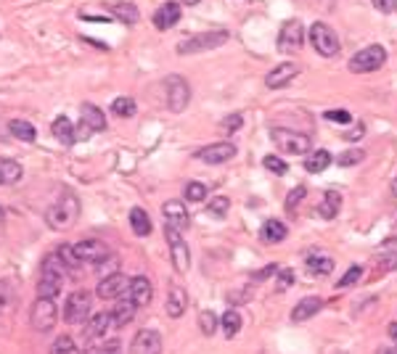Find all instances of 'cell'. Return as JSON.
<instances>
[{"mask_svg": "<svg viewBox=\"0 0 397 354\" xmlns=\"http://www.w3.org/2000/svg\"><path fill=\"white\" fill-rule=\"evenodd\" d=\"M236 156V145L233 143H212L207 148H201L196 151V159L198 161H204V164H225V161H231V159Z\"/></svg>", "mask_w": 397, "mask_h": 354, "instance_id": "13", "label": "cell"}, {"mask_svg": "<svg viewBox=\"0 0 397 354\" xmlns=\"http://www.w3.org/2000/svg\"><path fill=\"white\" fill-rule=\"evenodd\" d=\"M387 64V48L384 45H368L363 51H357L350 61H347V69L355 72V74H368V72H376Z\"/></svg>", "mask_w": 397, "mask_h": 354, "instance_id": "6", "label": "cell"}, {"mask_svg": "<svg viewBox=\"0 0 397 354\" xmlns=\"http://www.w3.org/2000/svg\"><path fill=\"white\" fill-rule=\"evenodd\" d=\"M64 317L69 325H85L91 317V293L88 291L69 293V299L64 304Z\"/></svg>", "mask_w": 397, "mask_h": 354, "instance_id": "10", "label": "cell"}, {"mask_svg": "<svg viewBox=\"0 0 397 354\" xmlns=\"http://www.w3.org/2000/svg\"><path fill=\"white\" fill-rule=\"evenodd\" d=\"M164 90H167V106L172 114H183L191 104V85L180 74H170L164 79Z\"/></svg>", "mask_w": 397, "mask_h": 354, "instance_id": "7", "label": "cell"}, {"mask_svg": "<svg viewBox=\"0 0 397 354\" xmlns=\"http://www.w3.org/2000/svg\"><path fill=\"white\" fill-rule=\"evenodd\" d=\"M77 220H79V198L72 191L61 193L59 201L51 204L48 211H45V223H48L51 230H69Z\"/></svg>", "mask_w": 397, "mask_h": 354, "instance_id": "1", "label": "cell"}, {"mask_svg": "<svg viewBox=\"0 0 397 354\" xmlns=\"http://www.w3.org/2000/svg\"><path fill=\"white\" fill-rule=\"evenodd\" d=\"M389 188H392V196H397V175H395V180H392V185H389Z\"/></svg>", "mask_w": 397, "mask_h": 354, "instance_id": "56", "label": "cell"}, {"mask_svg": "<svg viewBox=\"0 0 397 354\" xmlns=\"http://www.w3.org/2000/svg\"><path fill=\"white\" fill-rule=\"evenodd\" d=\"M79 122L88 124L93 132L106 130V114L95 104H82V119H79Z\"/></svg>", "mask_w": 397, "mask_h": 354, "instance_id": "26", "label": "cell"}, {"mask_svg": "<svg viewBox=\"0 0 397 354\" xmlns=\"http://www.w3.org/2000/svg\"><path fill=\"white\" fill-rule=\"evenodd\" d=\"M228 209H231V198H225V196H215L210 201V207H207V211H210L212 217H225Z\"/></svg>", "mask_w": 397, "mask_h": 354, "instance_id": "43", "label": "cell"}, {"mask_svg": "<svg viewBox=\"0 0 397 354\" xmlns=\"http://www.w3.org/2000/svg\"><path fill=\"white\" fill-rule=\"evenodd\" d=\"M299 74V69L297 64H291V61H283V64H278L273 72H267V77H265V85L270 88V90H278V88H286L291 79Z\"/></svg>", "mask_w": 397, "mask_h": 354, "instance_id": "18", "label": "cell"}, {"mask_svg": "<svg viewBox=\"0 0 397 354\" xmlns=\"http://www.w3.org/2000/svg\"><path fill=\"white\" fill-rule=\"evenodd\" d=\"M188 309V293L180 286H172L167 291V315L170 317H183V312Z\"/></svg>", "mask_w": 397, "mask_h": 354, "instance_id": "25", "label": "cell"}, {"mask_svg": "<svg viewBox=\"0 0 397 354\" xmlns=\"http://www.w3.org/2000/svg\"><path fill=\"white\" fill-rule=\"evenodd\" d=\"M220 328H223L225 339L238 336V330H241V315H238L236 309H228V312L220 317Z\"/></svg>", "mask_w": 397, "mask_h": 354, "instance_id": "34", "label": "cell"}, {"mask_svg": "<svg viewBox=\"0 0 397 354\" xmlns=\"http://www.w3.org/2000/svg\"><path fill=\"white\" fill-rule=\"evenodd\" d=\"M56 320H59L56 302L38 296V302L32 304V309H29V325L38 330V333H48V330H53Z\"/></svg>", "mask_w": 397, "mask_h": 354, "instance_id": "8", "label": "cell"}, {"mask_svg": "<svg viewBox=\"0 0 397 354\" xmlns=\"http://www.w3.org/2000/svg\"><path fill=\"white\" fill-rule=\"evenodd\" d=\"M307 40H310L313 51H316L318 56H323V58H334V56L339 53V38H336V32H334L326 22H316V24L310 26Z\"/></svg>", "mask_w": 397, "mask_h": 354, "instance_id": "5", "label": "cell"}, {"mask_svg": "<svg viewBox=\"0 0 397 354\" xmlns=\"http://www.w3.org/2000/svg\"><path fill=\"white\" fill-rule=\"evenodd\" d=\"M183 198L185 201H191V204H198V201H204L207 198V188L201 183H188L183 191Z\"/></svg>", "mask_w": 397, "mask_h": 354, "instance_id": "39", "label": "cell"}, {"mask_svg": "<svg viewBox=\"0 0 397 354\" xmlns=\"http://www.w3.org/2000/svg\"><path fill=\"white\" fill-rule=\"evenodd\" d=\"M180 3H183V6H196L198 0H180Z\"/></svg>", "mask_w": 397, "mask_h": 354, "instance_id": "57", "label": "cell"}, {"mask_svg": "<svg viewBox=\"0 0 397 354\" xmlns=\"http://www.w3.org/2000/svg\"><path fill=\"white\" fill-rule=\"evenodd\" d=\"M304 264H307V270L313 275H329V273H334V259H331L329 254H310L304 259Z\"/></svg>", "mask_w": 397, "mask_h": 354, "instance_id": "31", "label": "cell"}, {"mask_svg": "<svg viewBox=\"0 0 397 354\" xmlns=\"http://www.w3.org/2000/svg\"><path fill=\"white\" fill-rule=\"evenodd\" d=\"M111 16L114 19H119L122 24H138V19H141V13H138V8L132 6V3H114V8H111Z\"/></svg>", "mask_w": 397, "mask_h": 354, "instance_id": "32", "label": "cell"}, {"mask_svg": "<svg viewBox=\"0 0 397 354\" xmlns=\"http://www.w3.org/2000/svg\"><path fill=\"white\" fill-rule=\"evenodd\" d=\"M127 286H130V280L122 275V273H114V275L101 277V283L95 289V296L98 299H117V296H122L127 291Z\"/></svg>", "mask_w": 397, "mask_h": 354, "instance_id": "16", "label": "cell"}, {"mask_svg": "<svg viewBox=\"0 0 397 354\" xmlns=\"http://www.w3.org/2000/svg\"><path fill=\"white\" fill-rule=\"evenodd\" d=\"M164 238H167V246H170L172 267L180 275L188 273V267H191V249H188V243L183 241V233H178V230H172V227L164 225Z\"/></svg>", "mask_w": 397, "mask_h": 354, "instance_id": "9", "label": "cell"}, {"mask_svg": "<svg viewBox=\"0 0 397 354\" xmlns=\"http://www.w3.org/2000/svg\"><path fill=\"white\" fill-rule=\"evenodd\" d=\"M91 127H88V124H82V122H79V127L77 130H75V143H77V140H88V138H91Z\"/></svg>", "mask_w": 397, "mask_h": 354, "instance_id": "54", "label": "cell"}, {"mask_svg": "<svg viewBox=\"0 0 397 354\" xmlns=\"http://www.w3.org/2000/svg\"><path fill=\"white\" fill-rule=\"evenodd\" d=\"M0 220H3V209H0Z\"/></svg>", "mask_w": 397, "mask_h": 354, "instance_id": "59", "label": "cell"}, {"mask_svg": "<svg viewBox=\"0 0 397 354\" xmlns=\"http://www.w3.org/2000/svg\"><path fill=\"white\" fill-rule=\"evenodd\" d=\"M135 302H132L130 296H122L117 304H114V309H111V323H114V328H122V325H127L132 323V317H135Z\"/></svg>", "mask_w": 397, "mask_h": 354, "instance_id": "21", "label": "cell"}, {"mask_svg": "<svg viewBox=\"0 0 397 354\" xmlns=\"http://www.w3.org/2000/svg\"><path fill=\"white\" fill-rule=\"evenodd\" d=\"M307 196V188L304 185H297L294 191H289V196H286V211H294L299 204H302V198Z\"/></svg>", "mask_w": 397, "mask_h": 354, "instance_id": "45", "label": "cell"}, {"mask_svg": "<svg viewBox=\"0 0 397 354\" xmlns=\"http://www.w3.org/2000/svg\"><path fill=\"white\" fill-rule=\"evenodd\" d=\"M180 16H183V8H180V3H162L157 11H154V26L157 29H172V26L180 22Z\"/></svg>", "mask_w": 397, "mask_h": 354, "instance_id": "19", "label": "cell"}, {"mask_svg": "<svg viewBox=\"0 0 397 354\" xmlns=\"http://www.w3.org/2000/svg\"><path fill=\"white\" fill-rule=\"evenodd\" d=\"M389 336H392V341H397V323H389Z\"/></svg>", "mask_w": 397, "mask_h": 354, "instance_id": "55", "label": "cell"}, {"mask_svg": "<svg viewBox=\"0 0 397 354\" xmlns=\"http://www.w3.org/2000/svg\"><path fill=\"white\" fill-rule=\"evenodd\" d=\"M111 328H114V323H111V312H98V315H93L91 320L85 323V330H82L85 344L95 341V339H104Z\"/></svg>", "mask_w": 397, "mask_h": 354, "instance_id": "17", "label": "cell"}, {"mask_svg": "<svg viewBox=\"0 0 397 354\" xmlns=\"http://www.w3.org/2000/svg\"><path fill=\"white\" fill-rule=\"evenodd\" d=\"M64 280H66V267L64 262L59 259V254H48L42 259V275H40L38 283V296L42 299H56L61 289H64Z\"/></svg>", "mask_w": 397, "mask_h": 354, "instance_id": "2", "label": "cell"}, {"mask_svg": "<svg viewBox=\"0 0 397 354\" xmlns=\"http://www.w3.org/2000/svg\"><path fill=\"white\" fill-rule=\"evenodd\" d=\"M51 354H79V346L72 336H59L51 346Z\"/></svg>", "mask_w": 397, "mask_h": 354, "instance_id": "37", "label": "cell"}, {"mask_svg": "<svg viewBox=\"0 0 397 354\" xmlns=\"http://www.w3.org/2000/svg\"><path fill=\"white\" fill-rule=\"evenodd\" d=\"M323 119H326V122H334V124H350V122H352V114H350L347 108H329V111H323Z\"/></svg>", "mask_w": 397, "mask_h": 354, "instance_id": "41", "label": "cell"}, {"mask_svg": "<svg viewBox=\"0 0 397 354\" xmlns=\"http://www.w3.org/2000/svg\"><path fill=\"white\" fill-rule=\"evenodd\" d=\"M329 164H331V154L326 151V148H320V151H316V154H310V156L304 159V170L310 172V175L323 172Z\"/></svg>", "mask_w": 397, "mask_h": 354, "instance_id": "33", "label": "cell"}, {"mask_svg": "<svg viewBox=\"0 0 397 354\" xmlns=\"http://www.w3.org/2000/svg\"><path fill=\"white\" fill-rule=\"evenodd\" d=\"M56 254H59V259H61V262H64V267L66 270H77L79 264V259H77V254H75V249H72V246H59V251H56Z\"/></svg>", "mask_w": 397, "mask_h": 354, "instance_id": "40", "label": "cell"}, {"mask_svg": "<svg viewBox=\"0 0 397 354\" xmlns=\"http://www.w3.org/2000/svg\"><path fill=\"white\" fill-rule=\"evenodd\" d=\"M117 259H114V257H106L104 262H98L95 264V267H98V275L101 277H106V275H114V273H117Z\"/></svg>", "mask_w": 397, "mask_h": 354, "instance_id": "46", "label": "cell"}, {"mask_svg": "<svg viewBox=\"0 0 397 354\" xmlns=\"http://www.w3.org/2000/svg\"><path fill=\"white\" fill-rule=\"evenodd\" d=\"M72 249H75V254H77L79 262L98 264V262H104L106 257H109V246H106L104 241H95V238H85V241L75 243Z\"/></svg>", "mask_w": 397, "mask_h": 354, "instance_id": "12", "label": "cell"}, {"mask_svg": "<svg viewBox=\"0 0 397 354\" xmlns=\"http://www.w3.org/2000/svg\"><path fill=\"white\" fill-rule=\"evenodd\" d=\"M276 283H278V286H276L278 291L291 289V283H294V273H291V270H281V273H278V280H276Z\"/></svg>", "mask_w": 397, "mask_h": 354, "instance_id": "48", "label": "cell"}, {"mask_svg": "<svg viewBox=\"0 0 397 354\" xmlns=\"http://www.w3.org/2000/svg\"><path fill=\"white\" fill-rule=\"evenodd\" d=\"M387 354H397V346H395V349H389V352H387Z\"/></svg>", "mask_w": 397, "mask_h": 354, "instance_id": "58", "label": "cell"}, {"mask_svg": "<svg viewBox=\"0 0 397 354\" xmlns=\"http://www.w3.org/2000/svg\"><path fill=\"white\" fill-rule=\"evenodd\" d=\"M0 302H6V309L13 304V296H11V286H8V280H3L0 283Z\"/></svg>", "mask_w": 397, "mask_h": 354, "instance_id": "51", "label": "cell"}, {"mask_svg": "<svg viewBox=\"0 0 397 354\" xmlns=\"http://www.w3.org/2000/svg\"><path fill=\"white\" fill-rule=\"evenodd\" d=\"M241 124H244V117H241V114H231V117H225L223 122H220L223 132H236Z\"/></svg>", "mask_w": 397, "mask_h": 354, "instance_id": "47", "label": "cell"}, {"mask_svg": "<svg viewBox=\"0 0 397 354\" xmlns=\"http://www.w3.org/2000/svg\"><path fill=\"white\" fill-rule=\"evenodd\" d=\"M8 132L16 140H24V143H35V138H38V130L26 119H11L8 122Z\"/></svg>", "mask_w": 397, "mask_h": 354, "instance_id": "30", "label": "cell"}, {"mask_svg": "<svg viewBox=\"0 0 397 354\" xmlns=\"http://www.w3.org/2000/svg\"><path fill=\"white\" fill-rule=\"evenodd\" d=\"M88 354H122V344H119V341H109L106 346L95 349V352H88Z\"/></svg>", "mask_w": 397, "mask_h": 354, "instance_id": "50", "label": "cell"}, {"mask_svg": "<svg viewBox=\"0 0 397 354\" xmlns=\"http://www.w3.org/2000/svg\"><path fill=\"white\" fill-rule=\"evenodd\" d=\"M127 296H130L135 307H146V304H151L154 299V286H151V280L146 275H138L130 280V286H127Z\"/></svg>", "mask_w": 397, "mask_h": 354, "instance_id": "20", "label": "cell"}, {"mask_svg": "<svg viewBox=\"0 0 397 354\" xmlns=\"http://www.w3.org/2000/svg\"><path fill=\"white\" fill-rule=\"evenodd\" d=\"M198 328H201L204 336H215L217 328H220V320H217V315H215L212 309H204V312L198 315Z\"/></svg>", "mask_w": 397, "mask_h": 354, "instance_id": "36", "label": "cell"}, {"mask_svg": "<svg viewBox=\"0 0 397 354\" xmlns=\"http://www.w3.org/2000/svg\"><path fill=\"white\" fill-rule=\"evenodd\" d=\"M130 354H162V336L157 330H138L130 344Z\"/></svg>", "mask_w": 397, "mask_h": 354, "instance_id": "15", "label": "cell"}, {"mask_svg": "<svg viewBox=\"0 0 397 354\" xmlns=\"http://www.w3.org/2000/svg\"><path fill=\"white\" fill-rule=\"evenodd\" d=\"M263 167L267 172H276V175H286V172H289V164H286L281 156H265Z\"/></svg>", "mask_w": 397, "mask_h": 354, "instance_id": "44", "label": "cell"}, {"mask_svg": "<svg viewBox=\"0 0 397 354\" xmlns=\"http://www.w3.org/2000/svg\"><path fill=\"white\" fill-rule=\"evenodd\" d=\"M228 32L225 29H210V32H198V35H191L178 42V53L180 56H188V53H204V51H215L220 48L223 42H228Z\"/></svg>", "mask_w": 397, "mask_h": 354, "instance_id": "3", "label": "cell"}, {"mask_svg": "<svg viewBox=\"0 0 397 354\" xmlns=\"http://www.w3.org/2000/svg\"><path fill=\"white\" fill-rule=\"evenodd\" d=\"M363 132H366V127H363V124H360V122H357L355 127H352V130H347L342 135L344 140H360V138H363Z\"/></svg>", "mask_w": 397, "mask_h": 354, "instance_id": "53", "label": "cell"}, {"mask_svg": "<svg viewBox=\"0 0 397 354\" xmlns=\"http://www.w3.org/2000/svg\"><path fill=\"white\" fill-rule=\"evenodd\" d=\"M51 132L56 135V140H59V143H64V145L75 143V124H72V119H69V117L53 119Z\"/></svg>", "mask_w": 397, "mask_h": 354, "instance_id": "28", "label": "cell"}, {"mask_svg": "<svg viewBox=\"0 0 397 354\" xmlns=\"http://www.w3.org/2000/svg\"><path fill=\"white\" fill-rule=\"evenodd\" d=\"M373 8L382 13H392L397 8V0H373Z\"/></svg>", "mask_w": 397, "mask_h": 354, "instance_id": "49", "label": "cell"}, {"mask_svg": "<svg viewBox=\"0 0 397 354\" xmlns=\"http://www.w3.org/2000/svg\"><path fill=\"white\" fill-rule=\"evenodd\" d=\"M360 277H363V267H360V264H355V267H350V270L344 273L342 280L336 283V289H350V286H355Z\"/></svg>", "mask_w": 397, "mask_h": 354, "instance_id": "42", "label": "cell"}, {"mask_svg": "<svg viewBox=\"0 0 397 354\" xmlns=\"http://www.w3.org/2000/svg\"><path fill=\"white\" fill-rule=\"evenodd\" d=\"M162 214H164V225L172 227V230H178V233L188 230V225H191V217H188V211H185V207L180 201L162 204Z\"/></svg>", "mask_w": 397, "mask_h": 354, "instance_id": "14", "label": "cell"}, {"mask_svg": "<svg viewBox=\"0 0 397 354\" xmlns=\"http://www.w3.org/2000/svg\"><path fill=\"white\" fill-rule=\"evenodd\" d=\"M270 140L276 143V148L281 154H289V156H302L310 151V135L297 130H286V127H273L270 132Z\"/></svg>", "mask_w": 397, "mask_h": 354, "instance_id": "4", "label": "cell"}, {"mask_svg": "<svg viewBox=\"0 0 397 354\" xmlns=\"http://www.w3.org/2000/svg\"><path fill=\"white\" fill-rule=\"evenodd\" d=\"M363 159H366V151H363V148H350V151L339 154L336 164H339V167H355V164H360Z\"/></svg>", "mask_w": 397, "mask_h": 354, "instance_id": "38", "label": "cell"}, {"mask_svg": "<svg viewBox=\"0 0 397 354\" xmlns=\"http://www.w3.org/2000/svg\"><path fill=\"white\" fill-rule=\"evenodd\" d=\"M339 209H342V193H336V191H326L316 211H318V217H323V220H334V217L339 214Z\"/></svg>", "mask_w": 397, "mask_h": 354, "instance_id": "24", "label": "cell"}, {"mask_svg": "<svg viewBox=\"0 0 397 354\" xmlns=\"http://www.w3.org/2000/svg\"><path fill=\"white\" fill-rule=\"evenodd\" d=\"M278 273V267L276 264H267L265 270H260L257 275H251V283H260V280H265V277H270V275H276Z\"/></svg>", "mask_w": 397, "mask_h": 354, "instance_id": "52", "label": "cell"}, {"mask_svg": "<svg viewBox=\"0 0 397 354\" xmlns=\"http://www.w3.org/2000/svg\"><path fill=\"white\" fill-rule=\"evenodd\" d=\"M320 309H323V299L307 296V299H302V302L291 309V320H294V323H304V320H310L313 315H318Z\"/></svg>", "mask_w": 397, "mask_h": 354, "instance_id": "22", "label": "cell"}, {"mask_svg": "<svg viewBox=\"0 0 397 354\" xmlns=\"http://www.w3.org/2000/svg\"><path fill=\"white\" fill-rule=\"evenodd\" d=\"M130 227H132V233H135L138 238L151 236L154 225H151V217H148V211L141 209V207H135V209L130 211Z\"/></svg>", "mask_w": 397, "mask_h": 354, "instance_id": "27", "label": "cell"}, {"mask_svg": "<svg viewBox=\"0 0 397 354\" xmlns=\"http://www.w3.org/2000/svg\"><path fill=\"white\" fill-rule=\"evenodd\" d=\"M22 164L19 161H13V159H0V185H13L22 180Z\"/></svg>", "mask_w": 397, "mask_h": 354, "instance_id": "29", "label": "cell"}, {"mask_svg": "<svg viewBox=\"0 0 397 354\" xmlns=\"http://www.w3.org/2000/svg\"><path fill=\"white\" fill-rule=\"evenodd\" d=\"M135 111H138V106H135V101H132V98H127V95L114 98V104H111V114H117V117H122V119L135 117Z\"/></svg>", "mask_w": 397, "mask_h": 354, "instance_id": "35", "label": "cell"}, {"mask_svg": "<svg viewBox=\"0 0 397 354\" xmlns=\"http://www.w3.org/2000/svg\"><path fill=\"white\" fill-rule=\"evenodd\" d=\"M304 42V29H302V22L299 19H291L286 24L281 26V35H278V51L291 56V53H297L302 48Z\"/></svg>", "mask_w": 397, "mask_h": 354, "instance_id": "11", "label": "cell"}, {"mask_svg": "<svg viewBox=\"0 0 397 354\" xmlns=\"http://www.w3.org/2000/svg\"><path fill=\"white\" fill-rule=\"evenodd\" d=\"M286 236H289V227L281 220H265L263 227H260V241L263 243H281Z\"/></svg>", "mask_w": 397, "mask_h": 354, "instance_id": "23", "label": "cell"}]
</instances>
